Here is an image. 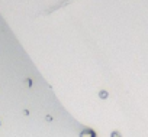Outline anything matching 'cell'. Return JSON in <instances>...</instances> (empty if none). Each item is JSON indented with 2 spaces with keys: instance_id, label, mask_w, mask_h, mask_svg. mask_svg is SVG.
Segmentation results:
<instances>
[{
  "instance_id": "8992f818",
  "label": "cell",
  "mask_w": 148,
  "mask_h": 137,
  "mask_svg": "<svg viewBox=\"0 0 148 137\" xmlns=\"http://www.w3.org/2000/svg\"><path fill=\"white\" fill-rule=\"evenodd\" d=\"M23 114L25 115H29V110H23Z\"/></svg>"
},
{
  "instance_id": "52a82bcc",
  "label": "cell",
  "mask_w": 148,
  "mask_h": 137,
  "mask_svg": "<svg viewBox=\"0 0 148 137\" xmlns=\"http://www.w3.org/2000/svg\"><path fill=\"white\" fill-rule=\"evenodd\" d=\"M0 126H2V121H0Z\"/></svg>"
},
{
  "instance_id": "277c9868",
  "label": "cell",
  "mask_w": 148,
  "mask_h": 137,
  "mask_svg": "<svg viewBox=\"0 0 148 137\" xmlns=\"http://www.w3.org/2000/svg\"><path fill=\"white\" fill-rule=\"evenodd\" d=\"M110 137H121V134H119L118 131H112V134H110Z\"/></svg>"
},
{
  "instance_id": "3957f363",
  "label": "cell",
  "mask_w": 148,
  "mask_h": 137,
  "mask_svg": "<svg viewBox=\"0 0 148 137\" xmlns=\"http://www.w3.org/2000/svg\"><path fill=\"white\" fill-rule=\"evenodd\" d=\"M25 84L31 88V87H32V80H31V78H26V80H25Z\"/></svg>"
},
{
  "instance_id": "6da1fadb",
  "label": "cell",
  "mask_w": 148,
  "mask_h": 137,
  "mask_svg": "<svg viewBox=\"0 0 148 137\" xmlns=\"http://www.w3.org/2000/svg\"><path fill=\"white\" fill-rule=\"evenodd\" d=\"M80 137H96V133L93 130H90V128H86V130H83L80 133Z\"/></svg>"
},
{
  "instance_id": "5b68a950",
  "label": "cell",
  "mask_w": 148,
  "mask_h": 137,
  "mask_svg": "<svg viewBox=\"0 0 148 137\" xmlns=\"http://www.w3.org/2000/svg\"><path fill=\"white\" fill-rule=\"evenodd\" d=\"M45 120H47V121H48V123H51V121H52V120H54V118H52V117H51V115H47V117H45Z\"/></svg>"
},
{
  "instance_id": "7a4b0ae2",
  "label": "cell",
  "mask_w": 148,
  "mask_h": 137,
  "mask_svg": "<svg viewBox=\"0 0 148 137\" xmlns=\"http://www.w3.org/2000/svg\"><path fill=\"white\" fill-rule=\"evenodd\" d=\"M109 97V94H108V91H105V90H102V91H99V98H102V100H106Z\"/></svg>"
}]
</instances>
